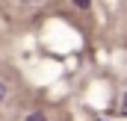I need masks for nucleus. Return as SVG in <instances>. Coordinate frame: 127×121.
Wrapping results in <instances>:
<instances>
[{
    "mask_svg": "<svg viewBox=\"0 0 127 121\" xmlns=\"http://www.w3.org/2000/svg\"><path fill=\"white\" fill-rule=\"evenodd\" d=\"M24 121H47V115H44V112H30Z\"/></svg>",
    "mask_w": 127,
    "mask_h": 121,
    "instance_id": "obj_1",
    "label": "nucleus"
},
{
    "mask_svg": "<svg viewBox=\"0 0 127 121\" xmlns=\"http://www.w3.org/2000/svg\"><path fill=\"white\" fill-rule=\"evenodd\" d=\"M71 3H74V6H80V9H86V6H89L92 0H71Z\"/></svg>",
    "mask_w": 127,
    "mask_h": 121,
    "instance_id": "obj_2",
    "label": "nucleus"
},
{
    "mask_svg": "<svg viewBox=\"0 0 127 121\" xmlns=\"http://www.w3.org/2000/svg\"><path fill=\"white\" fill-rule=\"evenodd\" d=\"M121 115H127V94L121 97Z\"/></svg>",
    "mask_w": 127,
    "mask_h": 121,
    "instance_id": "obj_3",
    "label": "nucleus"
},
{
    "mask_svg": "<svg viewBox=\"0 0 127 121\" xmlns=\"http://www.w3.org/2000/svg\"><path fill=\"white\" fill-rule=\"evenodd\" d=\"M3 97H6V86L0 83V100H3Z\"/></svg>",
    "mask_w": 127,
    "mask_h": 121,
    "instance_id": "obj_4",
    "label": "nucleus"
},
{
    "mask_svg": "<svg viewBox=\"0 0 127 121\" xmlns=\"http://www.w3.org/2000/svg\"><path fill=\"white\" fill-rule=\"evenodd\" d=\"M24 3H32V0H24Z\"/></svg>",
    "mask_w": 127,
    "mask_h": 121,
    "instance_id": "obj_5",
    "label": "nucleus"
}]
</instances>
